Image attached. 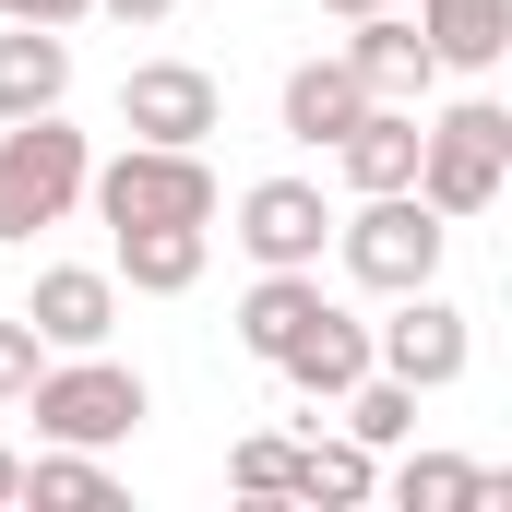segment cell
<instances>
[{
  "label": "cell",
  "instance_id": "obj_25",
  "mask_svg": "<svg viewBox=\"0 0 512 512\" xmlns=\"http://www.w3.org/2000/svg\"><path fill=\"white\" fill-rule=\"evenodd\" d=\"M96 12H120V24H167L179 0H96Z\"/></svg>",
  "mask_w": 512,
  "mask_h": 512
},
{
  "label": "cell",
  "instance_id": "obj_8",
  "mask_svg": "<svg viewBox=\"0 0 512 512\" xmlns=\"http://www.w3.org/2000/svg\"><path fill=\"white\" fill-rule=\"evenodd\" d=\"M227 239L251 251V274L322 262V239H334V203H322V179H251V191H239V227H227Z\"/></svg>",
  "mask_w": 512,
  "mask_h": 512
},
{
  "label": "cell",
  "instance_id": "obj_26",
  "mask_svg": "<svg viewBox=\"0 0 512 512\" xmlns=\"http://www.w3.org/2000/svg\"><path fill=\"white\" fill-rule=\"evenodd\" d=\"M12 501H24V453H0V512H12Z\"/></svg>",
  "mask_w": 512,
  "mask_h": 512
},
{
  "label": "cell",
  "instance_id": "obj_12",
  "mask_svg": "<svg viewBox=\"0 0 512 512\" xmlns=\"http://www.w3.org/2000/svg\"><path fill=\"white\" fill-rule=\"evenodd\" d=\"M203 251H215V227H108V274L131 298H191Z\"/></svg>",
  "mask_w": 512,
  "mask_h": 512
},
{
  "label": "cell",
  "instance_id": "obj_7",
  "mask_svg": "<svg viewBox=\"0 0 512 512\" xmlns=\"http://www.w3.org/2000/svg\"><path fill=\"white\" fill-rule=\"evenodd\" d=\"M120 131L131 143H215L227 131V84L203 60H131L120 72Z\"/></svg>",
  "mask_w": 512,
  "mask_h": 512
},
{
  "label": "cell",
  "instance_id": "obj_2",
  "mask_svg": "<svg viewBox=\"0 0 512 512\" xmlns=\"http://www.w3.org/2000/svg\"><path fill=\"white\" fill-rule=\"evenodd\" d=\"M24 417H36V441L108 453V441H131V429L155 417V393H143V370H120L108 346H72V358H48V370L24 382Z\"/></svg>",
  "mask_w": 512,
  "mask_h": 512
},
{
  "label": "cell",
  "instance_id": "obj_4",
  "mask_svg": "<svg viewBox=\"0 0 512 512\" xmlns=\"http://www.w3.org/2000/svg\"><path fill=\"white\" fill-rule=\"evenodd\" d=\"M84 167H96V143L60 120V108L0 120V251H24L36 227H60V215L84 203Z\"/></svg>",
  "mask_w": 512,
  "mask_h": 512
},
{
  "label": "cell",
  "instance_id": "obj_14",
  "mask_svg": "<svg viewBox=\"0 0 512 512\" xmlns=\"http://www.w3.org/2000/svg\"><path fill=\"white\" fill-rule=\"evenodd\" d=\"M72 96V36L60 24H12L0 36V120H36Z\"/></svg>",
  "mask_w": 512,
  "mask_h": 512
},
{
  "label": "cell",
  "instance_id": "obj_19",
  "mask_svg": "<svg viewBox=\"0 0 512 512\" xmlns=\"http://www.w3.org/2000/svg\"><path fill=\"white\" fill-rule=\"evenodd\" d=\"M382 489H393L405 512H477V501H501L512 477H501V465H465V453H405Z\"/></svg>",
  "mask_w": 512,
  "mask_h": 512
},
{
  "label": "cell",
  "instance_id": "obj_11",
  "mask_svg": "<svg viewBox=\"0 0 512 512\" xmlns=\"http://www.w3.org/2000/svg\"><path fill=\"white\" fill-rule=\"evenodd\" d=\"M274 370H286V393H310V405H346V382H370V322H358L346 298H322Z\"/></svg>",
  "mask_w": 512,
  "mask_h": 512
},
{
  "label": "cell",
  "instance_id": "obj_27",
  "mask_svg": "<svg viewBox=\"0 0 512 512\" xmlns=\"http://www.w3.org/2000/svg\"><path fill=\"white\" fill-rule=\"evenodd\" d=\"M322 12H334V24H358V12H382V0H322Z\"/></svg>",
  "mask_w": 512,
  "mask_h": 512
},
{
  "label": "cell",
  "instance_id": "obj_17",
  "mask_svg": "<svg viewBox=\"0 0 512 512\" xmlns=\"http://www.w3.org/2000/svg\"><path fill=\"white\" fill-rule=\"evenodd\" d=\"M358 108H370V96H358L346 48H322V60H298V72H286V143H310V155H322V143L358 120Z\"/></svg>",
  "mask_w": 512,
  "mask_h": 512
},
{
  "label": "cell",
  "instance_id": "obj_6",
  "mask_svg": "<svg viewBox=\"0 0 512 512\" xmlns=\"http://www.w3.org/2000/svg\"><path fill=\"white\" fill-rule=\"evenodd\" d=\"M370 370H393V382H417V393H453L465 370H477V322H465L441 286H405L393 322L370 334Z\"/></svg>",
  "mask_w": 512,
  "mask_h": 512
},
{
  "label": "cell",
  "instance_id": "obj_15",
  "mask_svg": "<svg viewBox=\"0 0 512 512\" xmlns=\"http://www.w3.org/2000/svg\"><path fill=\"white\" fill-rule=\"evenodd\" d=\"M334 167H346V191H405L417 179V108H358L334 131Z\"/></svg>",
  "mask_w": 512,
  "mask_h": 512
},
{
  "label": "cell",
  "instance_id": "obj_22",
  "mask_svg": "<svg viewBox=\"0 0 512 512\" xmlns=\"http://www.w3.org/2000/svg\"><path fill=\"white\" fill-rule=\"evenodd\" d=\"M286 477H298V441H274V429H251V441L227 453V489H239V501H286Z\"/></svg>",
  "mask_w": 512,
  "mask_h": 512
},
{
  "label": "cell",
  "instance_id": "obj_10",
  "mask_svg": "<svg viewBox=\"0 0 512 512\" xmlns=\"http://www.w3.org/2000/svg\"><path fill=\"white\" fill-rule=\"evenodd\" d=\"M24 322H36L48 358L108 346V334H120V274H108V262H48V274L24 286Z\"/></svg>",
  "mask_w": 512,
  "mask_h": 512
},
{
  "label": "cell",
  "instance_id": "obj_3",
  "mask_svg": "<svg viewBox=\"0 0 512 512\" xmlns=\"http://www.w3.org/2000/svg\"><path fill=\"white\" fill-rule=\"evenodd\" d=\"M84 203L96 227H215V167L203 143H120L108 167H84Z\"/></svg>",
  "mask_w": 512,
  "mask_h": 512
},
{
  "label": "cell",
  "instance_id": "obj_5",
  "mask_svg": "<svg viewBox=\"0 0 512 512\" xmlns=\"http://www.w3.org/2000/svg\"><path fill=\"white\" fill-rule=\"evenodd\" d=\"M334 251L370 298H405V286H441V251L453 227L417 203V191H358V215H334Z\"/></svg>",
  "mask_w": 512,
  "mask_h": 512
},
{
  "label": "cell",
  "instance_id": "obj_24",
  "mask_svg": "<svg viewBox=\"0 0 512 512\" xmlns=\"http://www.w3.org/2000/svg\"><path fill=\"white\" fill-rule=\"evenodd\" d=\"M84 12H96V0H0V24H60V36H72Z\"/></svg>",
  "mask_w": 512,
  "mask_h": 512
},
{
  "label": "cell",
  "instance_id": "obj_21",
  "mask_svg": "<svg viewBox=\"0 0 512 512\" xmlns=\"http://www.w3.org/2000/svg\"><path fill=\"white\" fill-rule=\"evenodd\" d=\"M417 429V382H393V370H370V382H346V441H370V453H393Z\"/></svg>",
  "mask_w": 512,
  "mask_h": 512
},
{
  "label": "cell",
  "instance_id": "obj_20",
  "mask_svg": "<svg viewBox=\"0 0 512 512\" xmlns=\"http://www.w3.org/2000/svg\"><path fill=\"white\" fill-rule=\"evenodd\" d=\"M24 501H60V512H108V501H120V477H108L96 453H72V441H36V465H24Z\"/></svg>",
  "mask_w": 512,
  "mask_h": 512
},
{
  "label": "cell",
  "instance_id": "obj_9",
  "mask_svg": "<svg viewBox=\"0 0 512 512\" xmlns=\"http://www.w3.org/2000/svg\"><path fill=\"white\" fill-rule=\"evenodd\" d=\"M346 72H358V96H370V108H429V84H441V60H429L417 12H393V0L346 24Z\"/></svg>",
  "mask_w": 512,
  "mask_h": 512
},
{
  "label": "cell",
  "instance_id": "obj_13",
  "mask_svg": "<svg viewBox=\"0 0 512 512\" xmlns=\"http://www.w3.org/2000/svg\"><path fill=\"white\" fill-rule=\"evenodd\" d=\"M417 36L441 72H501L512 60V0H417Z\"/></svg>",
  "mask_w": 512,
  "mask_h": 512
},
{
  "label": "cell",
  "instance_id": "obj_16",
  "mask_svg": "<svg viewBox=\"0 0 512 512\" xmlns=\"http://www.w3.org/2000/svg\"><path fill=\"white\" fill-rule=\"evenodd\" d=\"M322 310V262H286V274H251V298H239V346H251L262 370L298 346V322Z\"/></svg>",
  "mask_w": 512,
  "mask_h": 512
},
{
  "label": "cell",
  "instance_id": "obj_18",
  "mask_svg": "<svg viewBox=\"0 0 512 512\" xmlns=\"http://www.w3.org/2000/svg\"><path fill=\"white\" fill-rule=\"evenodd\" d=\"M286 501H310V512H358V501H382V453H370V441H298Z\"/></svg>",
  "mask_w": 512,
  "mask_h": 512
},
{
  "label": "cell",
  "instance_id": "obj_23",
  "mask_svg": "<svg viewBox=\"0 0 512 512\" xmlns=\"http://www.w3.org/2000/svg\"><path fill=\"white\" fill-rule=\"evenodd\" d=\"M36 370H48V346H36V322L12 310V322H0V405H24V382H36Z\"/></svg>",
  "mask_w": 512,
  "mask_h": 512
},
{
  "label": "cell",
  "instance_id": "obj_1",
  "mask_svg": "<svg viewBox=\"0 0 512 512\" xmlns=\"http://www.w3.org/2000/svg\"><path fill=\"white\" fill-rule=\"evenodd\" d=\"M441 227H465V215H489L512 191V108L501 96H453L441 120H417V179H405Z\"/></svg>",
  "mask_w": 512,
  "mask_h": 512
}]
</instances>
